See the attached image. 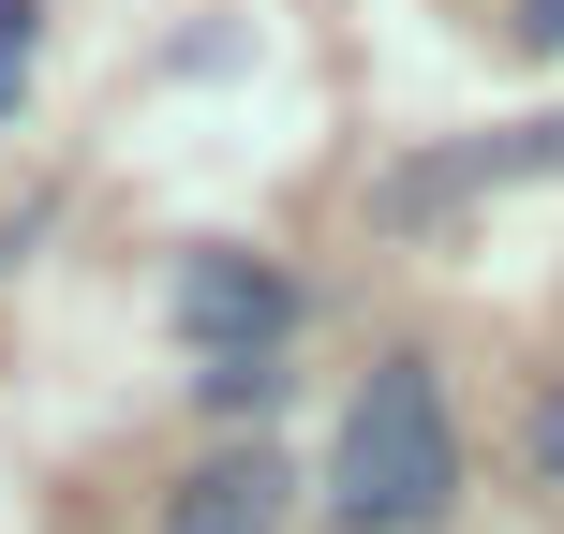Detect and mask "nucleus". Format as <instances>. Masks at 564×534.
I'll return each instance as SVG.
<instances>
[{
  "label": "nucleus",
  "instance_id": "f03ea898",
  "mask_svg": "<svg viewBox=\"0 0 564 534\" xmlns=\"http://www.w3.org/2000/svg\"><path fill=\"white\" fill-rule=\"evenodd\" d=\"M282 312H297V297H282L268 268H238V253H194V268H178V327H194L208 357H268Z\"/></svg>",
  "mask_w": 564,
  "mask_h": 534
},
{
  "label": "nucleus",
  "instance_id": "20e7f679",
  "mask_svg": "<svg viewBox=\"0 0 564 534\" xmlns=\"http://www.w3.org/2000/svg\"><path fill=\"white\" fill-rule=\"evenodd\" d=\"M30 89V0H0V105Z\"/></svg>",
  "mask_w": 564,
  "mask_h": 534
},
{
  "label": "nucleus",
  "instance_id": "39448f33",
  "mask_svg": "<svg viewBox=\"0 0 564 534\" xmlns=\"http://www.w3.org/2000/svg\"><path fill=\"white\" fill-rule=\"evenodd\" d=\"M535 476H550V490H564V386H550V401H535Z\"/></svg>",
  "mask_w": 564,
  "mask_h": 534
},
{
  "label": "nucleus",
  "instance_id": "7ed1b4c3",
  "mask_svg": "<svg viewBox=\"0 0 564 534\" xmlns=\"http://www.w3.org/2000/svg\"><path fill=\"white\" fill-rule=\"evenodd\" d=\"M282 490H297V476H282L268 446L253 460H208V476L164 490V534H282Z\"/></svg>",
  "mask_w": 564,
  "mask_h": 534
},
{
  "label": "nucleus",
  "instance_id": "f257e3e1",
  "mask_svg": "<svg viewBox=\"0 0 564 534\" xmlns=\"http://www.w3.org/2000/svg\"><path fill=\"white\" fill-rule=\"evenodd\" d=\"M327 505L357 534H431L460 505V431H446V386H431V357H387L357 386V416H341V460H327Z\"/></svg>",
  "mask_w": 564,
  "mask_h": 534
},
{
  "label": "nucleus",
  "instance_id": "423d86ee",
  "mask_svg": "<svg viewBox=\"0 0 564 534\" xmlns=\"http://www.w3.org/2000/svg\"><path fill=\"white\" fill-rule=\"evenodd\" d=\"M520 45H564V0H520Z\"/></svg>",
  "mask_w": 564,
  "mask_h": 534
}]
</instances>
